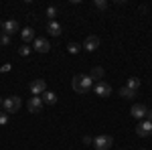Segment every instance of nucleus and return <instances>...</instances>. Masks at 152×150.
<instances>
[{
    "label": "nucleus",
    "mask_w": 152,
    "mask_h": 150,
    "mask_svg": "<svg viewBox=\"0 0 152 150\" xmlns=\"http://www.w3.org/2000/svg\"><path fill=\"white\" fill-rule=\"evenodd\" d=\"M94 83L95 81L89 77V73H77L73 81H71V85H73V89L77 93H87L89 89H94Z\"/></svg>",
    "instance_id": "nucleus-1"
},
{
    "label": "nucleus",
    "mask_w": 152,
    "mask_h": 150,
    "mask_svg": "<svg viewBox=\"0 0 152 150\" xmlns=\"http://www.w3.org/2000/svg\"><path fill=\"white\" fill-rule=\"evenodd\" d=\"M20 105H23V100H20L18 95L4 97V102H2V108H4V112H6V114H16V112L20 110Z\"/></svg>",
    "instance_id": "nucleus-2"
},
{
    "label": "nucleus",
    "mask_w": 152,
    "mask_h": 150,
    "mask_svg": "<svg viewBox=\"0 0 152 150\" xmlns=\"http://www.w3.org/2000/svg\"><path fill=\"white\" fill-rule=\"evenodd\" d=\"M94 148L95 150H110L114 146V138L110 136V134H99V136H95L94 138Z\"/></svg>",
    "instance_id": "nucleus-3"
},
{
    "label": "nucleus",
    "mask_w": 152,
    "mask_h": 150,
    "mask_svg": "<svg viewBox=\"0 0 152 150\" xmlns=\"http://www.w3.org/2000/svg\"><path fill=\"white\" fill-rule=\"evenodd\" d=\"M94 91L97 97H110L112 95V85L105 81H95L94 83Z\"/></svg>",
    "instance_id": "nucleus-4"
},
{
    "label": "nucleus",
    "mask_w": 152,
    "mask_h": 150,
    "mask_svg": "<svg viewBox=\"0 0 152 150\" xmlns=\"http://www.w3.org/2000/svg\"><path fill=\"white\" fill-rule=\"evenodd\" d=\"M43 100L41 97H37V95H33V97H28V102H26V108H28V112L31 114H41L43 112Z\"/></svg>",
    "instance_id": "nucleus-5"
},
{
    "label": "nucleus",
    "mask_w": 152,
    "mask_h": 150,
    "mask_svg": "<svg viewBox=\"0 0 152 150\" xmlns=\"http://www.w3.org/2000/svg\"><path fill=\"white\" fill-rule=\"evenodd\" d=\"M45 91H47V81H45V79H35V81H31V93H33V95L41 97Z\"/></svg>",
    "instance_id": "nucleus-6"
},
{
    "label": "nucleus",
    "mask_w": 152,
    "mask_h": 150,
    "mask_svg": "<svg viewBox=\"0 0 152 150\" xmlns=\"http://www.w3.org/2000/svg\"><path fill=\"white\" fill-rule=\"evenodd\" d=\"M136 134L142 136V138L150 136V134H152V122H148V120H140L138 126H136Z\"/></svg>",
    "instance_id": "nucleus-7"
},
{
    "label": "nucleus",
    "mask_w": 152,
    "mask_h": 150,
    "mask_svg": "<svg viewBox=\"0 0 152 150\" xmlns=\"http://www.w3.org/2000/svg\"><path fill=\"white\" fill-rule=\"evenodd\" d=\"M33 49H35L37 53H49L51 51V43H49L47 39H43V37H37Z\"/></svg>",
    "instance_id": "nucleus-8"
},
{
    "label": "nucleus",
    "mask_w": 152,
    "mask_h": 150,
    "mask_svg": "<svg viewBox=\"0 0 152 150\" xmlns=\"http://www.w3.org/2000/svg\"><path fill=\"white\" fill-rule=\"evenodd\" d=\"M14 33H18V23L14 20V18H10V20H4L2 23V35H14Z\"/></svg>",
    "instance_id": "nucleus-9"
},
{
    "label": "nucleus",
    "mask_w": 152,
    "mask_h": 150,
    "mask_svg": "<svg viewBox=\"0 0 152 150\" xmlns=\"http://www.w3.org/2000/svg\"><path fill=\"white\" fill-rule=\"evenodd\" d=\"M97 47H99V37H95V35H89L85 41H83V49L89 51V53L97 51Z\"/></svg>",
    "instance_id": "nucleus-10"
},
{
    "label": "nucleus",
    "mask_w": 152,
    "mask_h": 150,
    "mask_svg": "<svg viewBox=\"0 0 152 150\" xmlns=\"http://www.w3.org/2000/svg\"><path fill=\"white\" fill-rule=\"evenodd\" d=\"M146 112H148V108L144 104H134L132 110H130L132 118H136V120H144V118H146Z\"/></svg>",
    "instance_id": "nucleus-11"
},
{
    "label": "nucleus",
    "mask_w": 152,
    "mask_h": 150,
    "mask_svg": "<svg viewBox=\"0 0 152 150\" xmlns=\"http://www.w3.org/2000/svg\"><path fill=\"white\" fill-rule=\"evenodd\" d=\"M47 33L51 37H61V33H63V26L57 23V20H49L47 23Z\"/></svg>",
    "instance_id": "nucleus-12"
},
{
    "label": "nucleus",
    "mask_w": 152,
    "mask_h": 150,
    "mask_svg": "<svg viewBox=\"0 0 152 150\" xmlns=\"http://www.w3.org/2000/svg\"><path fill=\"white\" fill-rule=\"evenodd\" d=\"M41 100H43V104H47V105H55V104H57V93L47 89V91L41 95Z\"/></svg>",
    "instance_id": "nucleus-13"
},
{
    "label": "nucleus",
    "mask_w": 152,
    "mask_h": 150,
    "mask_svg": "<svg viewBox=\"0 0 152 150\" xmlns=\"http://www.w3.org/2000/svg\"><path fill=\"white\" fill-rule=\"evenodd\" d=\"M20 39L24 41V45H26V43H31V41L35 39V31H33L31 26H26V29H23V31H20Z\"/></svg>",
    "instance_id": "nucleus-14"
},
{
    "label": "nucleus",
    "mask_w": 152,
    "mask_h": 150,
    "mask_svg": "<svg viewBox=\"0 0 152 150\" xmlns=\"http://www.w3.org/2000/svg\"><path fill=\"white\" fill-rule=\"evenodd\" d=\"M142 85V81L138 79V77H130L128 81H126V87L128 89H132V91H138V87Z\"/></svg>",
    "instance_id": "nucleus-15"
},
{
    "label": "nucleus",
    "mask_w": 152,
    "mask_h": 150,
    "mask_svg": "<svg viewBox=\"0 0 152 150\" xmlns=\"http://www.w3.org/2000/svg\"><path fill=\"white\" fill-rule=\"evenodd\" d=\"M104 73H105V71L102 69V67H97V65H95L94 69H91V73H89V77H91L94 81H102V77H104Z\"/></svg>",
    "instance_id": "nucleus-16"
},
{
    "label": "nucleus",
    "mask_w": 152,
    "mask_h": 150,
    "mask_svg": "<svg viewBox=\"0 0 152 150\" xmlns=\"http://www.w3.org/2000/svg\"><path fill=\"white\" fill-rule=\"evenodd\" d=\"M120 95H122V97H126V100H132V97H136V91H132V89H128V87L124 85V87L120 89Z\"/></svg>",
    "instance_id": "nucleus-17"
},
{
    "label": "nucleus",
    "mask_w": 152,
    "mask_h": 150,
    "mask_svg": "<svg viewBox=\"0 0 152 150\" xmlns=\"http://www.w3.org/2000/svg\"><path fill=\"white\" fill-rule=\"evenodd\" d=\"M67 51H69L71 55H77V53L81 51V45H79V43H69V45H67Z\"/></svg>",
    "instance_id": "nucleus-18"
},
{
    "label": "nucleus",
    "mask_w": 152,
    "mask_h": 150,
    "mask_svg": "<svg viewBox=\"0 0 152 150\" xmlns=\"http://www.w3.org/2000/svg\"><path fill=\"white\" fill-rule=\"evenodd\" d=\"M57 12H59V8H57V6H49V8H47V16H49V20H55Z\"/></svg>",
    "instance_id": "nucleus-19"
},
{
    "label": "nucleus",
    "mask_w": 152,
    "mask_h": 150,
    "mask_svg": "<svg viewBox=\"0 0 152 150\" xmlns=\"http://www.w3.org/2000/svg\"><path fill=\"white\" fill-rule=\"evenodd\" d=\"M94 6H95V8H99V10H105V8H107V2H105V0H95Z\"/></svg>",
    "instance_id": "nucleus-20"
},
{
    "label": "nucleus",
    "mask_w": 152,
    "mask_h": 150,
    "mask_svg": "<svg viewBox=\"0 0 152 150\" xmlns=\"http://www.w3.org/2000/svg\"><path fill=\"white\" fill-rule=\"evenodd\" d=\"M18 53H20L23 57H26V55L31 53V47H28V45H20V47H18Z\"/></svg>",
    "instance_id": "nucleus-21"
},
{
    "label": "nucleus",
    "mask_w": 152,
    "mask_h": 150,
    "mask_svg": "<svg viewBox=\"0 0 152 150\" xmlns=\"http://www.w3.org/2000/svg\"><path fill=\"white\" fill-rule=\"evenodd\" d=\"M0 45L8 47V45H10V37H8V35H0Z\"/></svg>",
    "instance_id": "nucleus-22"
},
{
    "label": "nucleus",
    "mask_w": 152,
    "mask_h": 150,
    "mask_svg": "<svg viewBox=\"0 0 152 150\" xmlns=\"http://www.w3.org/2000/svg\"><path fill=\"white\" fill-rule=\"evenodd\" d=\"M6 124H8V114L0 112V126H6Z\"/></svg>",
    "instance_id": "nucleus-23"
},
{
    "label": "nucleus",
    "mask_w": 152,
    "mask_h": 150,
    "mask_svg": "<svg viewBox=\"0 0 152 150\" xmlns=\"http://www.w3.org/2000/svg\"><path fill=\"white\" fill-rule=\"evenodd\" d=\"M94 138H89V136H83V144H91Z\"/></svg>",
    "instance_id": "nucleus-24"
},
{
    "label": "nucleus",
    "mask_w": 152,
    "mask_h": 150,
    "mask_svg": "<svg viewBox=\"0 0 152 150\" xmlns=\"http://www.w3.org/2000/svg\"><path fill=\"white\" fill-rule=\"evenodd\" d=\"M144 120H148V122H152V110H148V112H146V118H144Z\"/></svg>",
    "instance_id": "nucleus-25"
},
{
    "label": "nucleus",
    "mask_w": 152,
    "mask_h": 150,
    "mask_svg": "<svg viewBox=\"0 0 152 150\" xmlns=\"http://www.w3.org/2000/svg\"><path fill=\"white\" fill-rule=\"evenodd\" d=\"M2 102H4V100H2V97H0V108H2Z\"/></svg>",
    "instance_id": "nucleus-26"
},
{
    "label": "nucleus",
    "mask_w": 152,
    "mask_h": 150,
    "mask_svg": "<svg viewBox=\"0 0 152 150\" xmlns=\"http://www.w3.org/2000/svg\"><path fill=\"white\" fill-rule=\"evenodd\" d=\"M140 150H146V148H140Z\"/></svg>",
    "instance_id": "nucleus-27"
},
{
    "label": "nucleus",
    "mask_w": 152,
    "mask_h": 150,
    "mask_svg": "<svg viewBox=\"0 0 152 150\" xmlns=\"http://www.w3.org/2000/svg\"><path fill=\"white\" fill-rule=\"evenodd\" d=\"M0 26H2V23H0Z\"/></svg>",
    "instance_id": "nucleus-28"
},
{
    "label": "nucleus",
    "mask_w": 152,
    "mask_h": 150,
    "mask_svg": "<svg viewBox=\"0 0 152 150\" xmlns=\"http://www.w3.org/2000/svg\"><path fill=\"white\" fill-rule=\"evenodd\" d=\"M120 150H124V148H120Z\"/></svg>",
    "instance_id": "nucleus-29"
}]
</instances>
